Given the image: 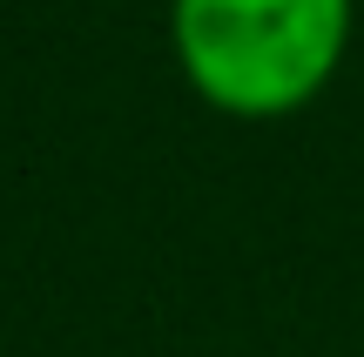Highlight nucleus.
Masks as SVG:
<instances>
[{
  "label": "nucleus",
  "mask_w": 364,
  "mask_h": 357,
  "mask_svg": "<svg viewBox=\"0 0 364 357\" xmlns=\"http://www.w3.org/2000/svg\"><path fill=\"white\" fill-rule=\"evenodd\" d=\"M358 0H169V54L230 121L304 115L351 54Z\"/></svg>",
  "instance_id": "1"
}]
</instances>
